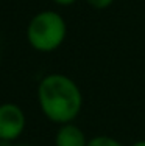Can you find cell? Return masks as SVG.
<instances>
[{"mask_svg": "<svg viewBox=\"0 0 145 146\" xmlns=\"http://www.w3.org/2000/svg\"><path fill=\"white\" fill-rule=\"evenodd\" d=\"M53 2L59 6H70V5H74L77 0H53Z\"/></svg>", "mask_w": 145, "mask_h": 146, "instance_id": "7", "label": "cell"}, {"mask_svg": "<svg viewBox=\"0 0 145 146\" xmlns=\"http://www.w3.org/2000/svg\"><path fill=\"white\" fill-rule=\"evenodd\" d=\"M67 36V23L56 11L37 13L27 27V39L36 51L51 53L63 45Z\"/></svg>", "mask_w": 145, "mask_h": 146, "instance_id": "2", "label": "cell"}, {"mask_svg": "<svg viewBox=\"0 0 145 146\" xmlns=\"http://www.w3.org/2000/svg\"><path fill=\"white\" fill-rule=\"evenodd\" d=\"M88 146H123L119 140L109 135H95L88 141Z\"/></svg>", "mask_w": 145, "mask_h": 146, "instance_id": "5", "label": "cell"}, {"mask_svg": "<svg viewBox=\"0 0 145 146\" xmlns=\"http://www.w3.org/2000/svg\"><path fill=\"white\" fill-rule=\"evenodd\" d=\"M88 138L77 124H61L55 135V146H88Z\"/></svg>", "mask_w": 145, "mask_h": 146, "instance_id": "4", "label": "cell"}, {"mask_svg": "<svg viewBox=\"0 0 145 146\" xmlns=\"http://www.w3.org/2000/svg\"><path fill=\"white\" fill-rule=\"evenodd\" d=\"M25 113L17 104L5 103L0 106V140L14 141L25 131Z\"/></svg>", "mask_w": 145, "mask_h": 146, "instance_id": "3", "label": "cell"}, {"mask_svg": "<svg viewBox=\"0 0 145 146\" xmlns=\"http://www.w3.org/2000/svg\"><path fill=\"white\" fill-rule=\"evenodd\" d=\"M94 9H106L112 5L116 0H86Z\"/></svg>", "mask_w": 145, "mask_h": 146, "instance_id": "6", "label": "cell"}, {"mask_svg": "<svg viewBox=\"0 0 145 146\" xmlns=\"http://www.w3.org/2000/svg\"><path fill=\"white\" fill-rule=\"evenodd\" d=\"M14 146H30V145H25V143H20V145H14Z\"/></svg>", "mask_w": 145, "mask_h": 146, "instance_id": "9", "label": "cell"}, {"mask_svg": "<svg viewBox=\"0 0 145 146\" xmlns=\"http://www.w3.org/2000/svg\"><path fill=\"white\" fill-rule=\"evenodd\" d=\"M37 101L42 113L56 124L74 123L83 107L78 84L63 73H51L37 86Z\"/></svg>", "mask_w": 145, "mask_h": 146, "instance_id": "1", "label": "cell"}, {"mask_svg": "<svg viewBox=\"0 0 145 146\" xmlns=\"http://www.w3.org/2000/svg\"><path fill=\"white\" fill-rule=\"evenodd\" d=\"M131 146H145V140H137V141H134Z\"/></svg>", "mask_w": 145, "mask_h": 146, "instance_id": "8", "label": "cell"}]
</instances>
